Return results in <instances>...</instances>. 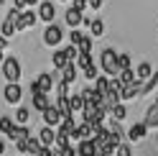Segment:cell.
Instances as JSON below:
<instances>
[{
    "mask_svg": "<svg viewBox=\"0 0 158 156\" xmlns=\"http://www.w3.org/2000/svg\"><path fill=\"white\" fill-rule=\"evenodd\" d=\"M97 67H100L105 74L117 77V74H120V67H117V51H115V49H102L100 59H97Z\"/></svg>",
    "mask_w": 158,
    "mask_h": 156,
    "instance_id": "obj_1",
    "label": "cell"
},
{
    "mask_svg": "<svg viewBox=\"0 0 158 156\" xmlns=\"http://www.w3.org/2000/svg\"><path fill=\"white\" fill-rule=\"evenodd\" d=\"M0 67H3V77L8 82H18L23 77V64L18 62V56H5Z\"/></svg>",
    "mask_w": 158,
    "mask_h": 156,
    "instance_id": "obj_2",
    "label": "cell"
},
{
    "mask_svg": "<svg viewBox=\"0 0 158 156\" xmlns=\"http://www.w3.org/2000/svg\"><path fill=\"white\" fill-rule=\"evenodd\" d=\"M64 41V26H59V23H48L44 28V44L46 46H59Z\"/></svg>",
    "mask_w": 158,
    "mask_h": 156,
    "instance_id": "obj_3",
    "label": "cell"
},
{
    "mask_svg": "<svg viewBox=\"0 0 158 156\" xmlns=\"http://www.w3.org/2000/svg\"><path fill=\"white\" fill-rule=\"evenodd\" d=\"M21 97H23V87L18 84V82H8L5 84V90H3V100L5 102L18 105V102H21Z\"/></svg>",
    "mask_w": 158,
    "mask_h": 156,
    "instance_id": "obj_4",
    "label": "cell"
},
{
    "mask_svg": "<svg viewBox=\"0 0 158 156\" xmlns=\"http://www.w3.org/2000/svg\"><path fill=\"white\" fill-rule=\"evenodd\" d=\"M36 15H38V21L51 23L54 18H56V8H54V3H51V0H41V3H38V11H36Z\"/></svg>",
    "mask_w": 158,
    "mask_h": 156,
    "instance_id": "obj_5",
    "label": "cell"
},
{
    "mask_svg": "<svg viewBox=\"0 0 158 156\" xmlns=\"http://www.w3.org/2000/svg\"><path fill=\"white\" fill-rule=\"evenodd\" d=\"M44 115V125H48V128H59V125H61V113L56 110V105H48V108L41 113Z\"/></svg>",
    "mask_w": 158,
    "mask_h": 156,
    "instance_id": "obj_6",
    "label": "cell"
},
{
    "mask_svg": "<svg viewBox=\"0 0 158 156\" xmlns=\"http://www.w3.org/2000/svg\"><path fill=\"white\" fill-rule=\"evenodd\" d=\"M135 97H140V82H130V84H123L120 87V102L135 100Z\"/></svg>",
    "mask_w": 158,
    "mask_h": 156,
    "instance_id": "obj_7",
    "label": "cell"
},
{
    "mask_svg": "<svg viewBox=\"0 0 158 156\" xmlns=\"http://www.w3.org/2000/svg\"><path fill=\"white\" fill-rule=\"evenodd\" d=\"M82 18H84V11H77V8H69V11L64 13V23L69 28H79L82 26Z\"/></svg>",
    "mask_w": 158,
    "mask_h": 156,
    "instance_id": "obj_8",
    "label": "cell"
},
{
    "mask_svg": "<svg viewBox=\"0 0 158 156\" xmlns=\"http://www.w3.org/2000/svg\"><path fill=\"white\" fill-rule=\"evenodd\" d=\"M145 133H148V128H145V123L140 120V123L130 125V131H127L125 138H127V141H133V143H138V141H143V138H145Z\"/></svg>",
    "mask_w": 158,
    "mask_h": 156,
    "instance_id": "obj_9",
    "label": "cell"
},
{
    "mask_svg": "<svg viewBox=\"0 0 158 156\" xmlns=\"http://www.w3.org/2000/svg\"><path fill=\"white\" fill-rule=\"evenodd\" d=\"M38 23V15L33 13V11H21V23H18V31H23V28H33Z\"/></svg>",
    "mask_w": 158,
    "mask_h": 156,
    "instance_id": "obj_10",
    "label": "cell"
},
{
    "mask_svg": "<svg viewBox=\"0 0 158 156\" xmlns=\"http://www.w3.org/2000/svg\"><path fill=\"white\" fill-rule=\"evenodd\" d=\"M133 72H135V82H140V84H143V82L148 80V77L153 74V67H151V62H140V64H138Z\"/></svg>",
    "mask_w": 158,
    "mask_h": 156,
    "instance_id": "obj_11",
    "label": "cell"
},
{
    "mask_svg": "<svg viewBox=\"0 0 158 156\" xmlns=\"http://www.w3.org/2000/svg\"><path fill=\"white\" fill-rule=\"evenodd\" d=\"M143 123H145V128H158V102H153L151 108L145 110Z\"/></svg>",
    "mask_w": 158,
    "mask_h": 156,
    "instance_id": "obj_12",
    "label": "cell"
},
{
    "mask_svg": "<svg viewBox=\"0 0 158 156\" xmlns=\"http://www.w3.org/2000/svg\"><path fill=\"white\" fill-rule=\"evenodd\" d=\"M74 151H77V156H97V149H94V141H92V138L79 141Z\"/></svg>",
    "mask_w": 158,
    "mask_h": 156,
    "instance_id": "obj_13",
    "label": "cell"
},
{
    "mask_svg": "<svg viewBox=\"0 0 158 156\" xmlns=\"http://www.w3.org/2000/svg\"><path fill=\"white\" fill-rule=\"evenodd\" d=\"M38 141H41V146L51 149V143L56 141V131H54V128H48V125H44V128L38 131Z\"/></svg>",
    "mask_w": 158,
    "mask_h": 156,
    "instance_id": "obj_14",
    "label": "cell"
},
{
    "mask_svg": "<svg viewBox=\"0 0 158 156\" xmlns=\"http://www.w3.org/2000/svg\"><path fill=\"white\" fill-rule=\"evenodd\" d=\"M36 82H38V87H41V92H46L48 95V90H51V87H54V74H48V72H41V74H38L36 77Z\"/></svg>",
    "mask_w": 158,
    "mask_h": 156,
    "instance_id": "obj_15",
    "label": "cell"
},
{
    "mask_svg": "<svg viewBox=\"0 0 158 156\" xmlns=\"http://www.w3.org/2000/svg\"><path fill=\"white\" fill-rule=\"evenodd\" d=\"M28 136H31V131H28V125H13V131L8 133V138H13V141L18 143V141H26Z\"/></svg>",
    "mask_w": 158,
    "mask_h": 156,
    "instance_id": "obj_16",
    "label": "cell"
},
{
    "mask_svg": "<svg viewBox=\"0 0 158 156\" xmlns=\"http://www.w3.org/2000/svg\"><path fill=\"white\" fill-rule=\"evenodd\" d=\"M13 120H15V125H28V120H31V110H28L26 105H18Z\"/></svg>",
    "mask_w": 158,
    "mask_h": 156,
    "instance_id": "obj_17",
    "label": "cell"
},
{
    "mask_svg": "<svg viewBox=\"0 0 158 156\" xmlns=\"http://www.w3.org/2000/svg\"><path fill=\"white\" fill-rule=\"evenodd\" d=\"M41 149H44V146H41V141H38V136H36V138H33V136L26 138V156H38Z\"/></svg>",
    "mask_w": 158,
    "mask_h": 156,
    "instance_id": "obj_18",
    "label": "cell"
},
{
    "mask_svg": "<svg viewBox=\"0 0 158 156\" xmlns=\"http://www.w3.org/2000/svg\"><path fill=\"white\" fill-rule=\"evenodd\" d=\"M59 74H61V82H66V84H72L74 80H77V64H72L69 62L64 69H59Z\"/></svg>",
    "mask_w": 158,
    "mask_h": 156,
    "instance_id": "obj_19",
    "label": "cell"
},
{
    "mask_svg": "<svg viewBox=\"0 0 158 156\" xmlns=\"http://www.w3.org/2000/svg\"><path fill=\"white\" fill-rule=\"evenodd\" d=\"M69 108H72V115H77V113L84 110V97H82V92L69 95Z\"/></svg>",
    "mask_w": 158,
    "mask_h": 156,
    "instance_id": "obj_20",
    "label": "cell"
},
{
    "mask_svg": "<svg viewBox=\"0 0 158 156\" xmlns=\"http://www.w3.org/2000/svg\"><path fill=\"white\" fill-rule=\"evenodd\" d=\"M110 118L117 120V123H123V120L127 118V108H125V102H117V105H115V108L110 110Z\"/></svg>",
    "mask_w": 158,
    "mask_h": 156,
    "instance_id": "obj_21",
    "label": "cell"
},
{
    "mask_svg": "<svg viewBox=\"0 0 158 156\" xmlns=\"http://www.w3.org/2000/svg\"><path fill=\"white\" fill-rule=\"evenodd\" d=\"M156 84H158V72H153V74L140 84V95H151V92L156 90Z\"/></svg>",
    "mask_w": 158,
    "mask_h": 156,
    "instance_id": "obj_22",
    "label": "cell"
},
{
    "mask_svg": "<svg viewBox=\"0 0 158 156\" xmlns=\"http://www.w3.org/2000/svg\"><path fill=\"white\" fill-rule=\"evenodd\" d=\"M89 33H92V38L105 36V21H102V18H92V23H89Z\"/></svg>",
    "mask_w": 158,
    "mask_h": 156,
    "instance_id": "obj_23",
    "label": "cell"
},
{
    "mask_svg": "<svg viewBox=\"0 0 158 156\" xmlns=\"http://www.w3.org/2000/svg\"><path fill=\"white\" fill-rule=\"evenodd\" d=\"M56 110L61 118H72V108H69V97H56Z\"/></svg>",
    "mask_w": 158,
    "mask_h": 156,
    "instance_id": "obj_24",
    "label": "cell"
},
{
    "mask_svg": "<svg viewBox=\"0 0 158 156\" xmlns=\"http://www.w3.org/2000/svg\"><path fill=\"white\" fill-rule=\"evenodd\" d=\"M51 62H54V69H64V67L69 64L66 56H64V49H56V51L51 54Z\"/></svg>",
    "mask_w": 158,
    "mask_h": 156,
    "instance_id": "obj_25",
    "label": "cell"
},
{
    "mask_svg": "<svg viewBox=\"0 0 158 156\" xmlns=\"http://www.w3.org/2000/svg\"><path fill=\"white\" fill-rule=\"evenodd\" d=\"M82 97H84V102H92V105H100V102H102V97L97 95L94 87H87V90H82Z\"/></svg>",
    "mask_w": 158,
    "mask_h": 156,
    "instance_id": "obj_26",
    "label": "cell"
},
{
    "mask_svg": "<svg viewBox=\"0 0 158 156\" xmlns=\"http://www.w3.org/2000/svg\"><path fill=\"white\" fill-rule=\"evenodd\" d=\"M94 90H97V95L102 97L107 90H110V77H105V74H102V77H97V80H94Z\"/></svg>",
    "mask_w": 158,
    "mask_h": 156,
    "instance_id": "obj_27",
    "label": "cell"
},
{
    "mask_svg": "<svg viewBox=\"0 0 158 156\" xmlns=\"http://www.w3.org/2000/svg\"><path fill=\"white\" fill-rule=\"evenodd\" d=\"M115 80L120 82V87H123V84H130V82H135V72H133V69H120V74H117Z\"/></svg>",
    "mask_w": 158,
    "mask_h": 156,
    "instance_id": "obj_28",
    "label": "cell"
},
{
    "mask_svg": "<svg viewBox=\"0 0 158 156\" xmlns=\"http://www.w3.org/2000/svg\"><path fill=\"white\" fill-rule=\"evenodd\" d=\"M48 105H51V102H48V95H36V97H33V108H36L38 113H44Z\"/></svg>",
    "mask_w": 158,
    "mask_h": 156,
    "instance_id": "obj_29",
    "label": "cell"
},
{
    "mask_svg": "<svg viewBox=\"0 0 158 156\" xmlns=\"http://www.w3.org/2000/svg\"><path fill=\"white\" fill-rule=\"evenodd\" d=\"M59 128H61L64 133H69V138H72V133L77 131V120H74V115H72V118H64V120H61V125H59Z\"/></svg>",
    "mask_w": 158,
    "mask_h": 156,
    "instance_id": "obj_30",
    "label": "cell"
},
{
    "mask_svg": "<svg viewBox=\"0 0 158 156\" xmlns=\"http://www.w3.org/2000/svg\"><path fill=\"white\" fill-rule=\"evenodd\" d=\"M82 72H84V80H97V77H100V67L92 62V64H87Z\"/></svg>",
    "mask_w": 158,
    "mask_h": 156,
    "instance_id": "obj_31",
    "label": "cell"
},
{
    "mask_svg": "<svg viewBox=\"0 0 158 156\" xmlns=\"http://www.w3.org/2000/svg\"><path fill=\"white\" fill-rule=\"evenodd\" d=\"M92 62H94V56H92V54H82V51H79V56H77V62H74V64H77V69H84V67H87V64H92Z\"/></svg>",
    "mask_w": 158,
    "mask_h": 156,
    "instance_id": "obj_32",
    "label": "cell"
},
{
    "mask_svg": "<svg viewBox=\"0 0 158 156\" xmlns=\"http://www.w3.org/2000/svg\"><path fill=\"white\" fill-rule=\"evenodd\" d=\"M82 41H84V33L79 31V28H72V31H69V44H72V46H79Z\"/></svg>",
    "mask_w": 158,
    "mask_h": 156,
    "instance_id": "obj_33",
    "label": "cell"
},
{
    "mask_svg": "<svg viewBox=\"0 0 158 156\" xmlns=\"http://www.w3.org/2000/svg\"><path fill=\"white\" fill-rule=\"evenodd\" d=\"M13 118H8V115H3V118H0V133H3V136H8V133H10L13 131Z\"/></svg>",
    "mask_w": 158,
    "mask_h": 156,
    "instance_id": "obj_34",
    "label": "cell"
},
{
    "mask_svg": "<svg viewBox=\"0 0 158 156\" xmlns=\"http://www.w3.org/2000/svg\"><path fill=\"white\" fill-rule=\"evenodd\" d=\"M64 56H66V62H77V56H79V49L77 46H72V44H69V46H64Z\"/></svg>",
    "mask_w": 158,
    "mask_h": 156,
    "instance_id": "obj_35",
    "label": "cell"
},
{
    "mask_svg": "<svg viewBox=\"0 0 158 156\" xmlns=\"http://www.w3.org/2000/svg\"><path fill=\"white\" fill-rule=\"evenodd\" d=\"M77 49H79L82 54H92V36H84V41L79 44Z\"/></svg>",
    "mask_w": 158,
    "mask_h": 156,
    "instance_id": "obj_36",
    "label": "cell"
},
{
    "mask_svg": "<svg viewBox=\"0 0 158 156\" xmlns=\"http://www.w3.org/2000/svg\"><path fill=\"white\" fill-rule=\"evenodd\" d=\"M13 3H15L18 11H26V8H31V5H38L41 0H13Z\"/></svg>",
    "mask_w": 158,
    "mask_h": 156,
    "instance_id": "obj_37",
    "label": "cell"
},
{
    "mask_svg": "<svg viewBox=\"0 0 158 156\" xmlns=\"http://www.w3.org/2000/svg\"><path fill=\"white\" fill-rule=\"evenodd\" d=\"M115 156H133V149H130V143H120L115 149Z\"/></svg>",
    "mask_w": 158,
    "mask_h": 156,
    "instance_id": "obj_38",
    "label": "cell"
},
{
    "mask_svg": "<svg viewBox=\"0 0 158 156\" xmlns=\"http://www.w3.org/2000/svg\"><path fill=\"white\" fill-rule=\"evenodd\" d=\"M56 156H77V151H74V146H64V149H59V146H56Z\"/></svg>",
    "mask_w": 158,
    "mask_h": 156,
    "instance_id": "obj_39",
    "label": "cell"
},
{
    "mask_svg": "<svg viewBox=\"0 0 158 156\" xmlns=\"http://www.w3.org/2000/svg\"><path fill=\"white\" fill-rule=\"evenodd\" d=\"M117 67H120V69H130V56L127 54H117Z\"/></svg>",
    "mask_w": 158,
    "mask_h": 156,
    "instance_id": "obj_40",
    "label": "cell"
},
{
    "mask_svg": "<svg viewBox=\"0 0 158 156\" xmlns=\"http://www.w3.org/2000/svg\"><path fill=\"white\" fill-rule=\"evenodd\" d=\"M28 92H31V97H36V95H46V92H41V87H38V82H36V80L28 84Z\"/></svg>",
    "mask_w": 158,
    "mask_h": 156,
    "instance_id": "obj_41",
    "label": "cell"
},
{
    "mask_svg": "<svg viewBox=\"0 0 158 156\" xmlns=\"http://www.w3.org/2000/svg\"><path fill=\"white\" fill-rule=\"evenodd\" d=\"M102 3H105V0H87V5H89L92 11H100V8H102Z\"/></svg>",
    "mask_w": 158,
    "mask_h": 156,
    "instance_id": "obj_42",
    "label": "cell"
},
{
    "mask_svg": "<svg viewBox=\"0 0 158 156\" xmlns=\"http://www.w3.org/2000/svg\"><path fill=\"white\" fill-rule=\"evenodd\" d=\"M0 154H5V138H0Z\"/></svg>",
    "mask_w": 158,
    "mask_h": 156,
    "instance_id": "obj_43",
    "label": "cell"
},
{
    "mask_svg": "<svg viewBox=\"0 0 158 156\" xmlns=\"http://www.w3.org/2000/svg\"><path fill=\"white\" fill-rule=\"evenodd\" d=\"M5 46V38H3V33H0V49H3Z\"/></svg>",
    "mask_w": 158,
    "mask_h": 156,
    "instance_id": "obj_44",
    "label": "cell"
},
{
    "mask_svg": "<svg viewBox=\"0 0 158 156\" xmlns=\"http://www.w3.org/2000/svg\"><path fill=\"white\" fill-rule=\"evenodd\" d=\"M0 64H3V49H0Z\"/></svg>",
    "mask_w": 158,
    "mask_h": 156,
    "instance_id": "obj_45",
    "label": "cell"
},
{
    "mask_svg": "<svg viewBox=\"0 0 158 156\" xmlns=\"http://www.w3.org/2000/svg\"><path fill=\"white\" fill-rule=\"evenodd\" d=\"M48 156H56V151H54V149H51V154H48Z\"/></svg>",
    "mask_w": 158,
    "mask_h": 156,
    "instance_id": "obj_46",
    "label": "cell"
},
{
    "mask_svg": "<svg viewBox=\"0 0 158 156\" xmlns=\"http://www.w3.org/2000/svg\"><path fill=\"white\" fill-rule=\"evenodd\" d=\"M156 143H158V136H156Z\"/></svg>",
    "mask_w": 158,
    "mask_h": 156,
    "instance_id": "obj_47",
    "label": "cell"
},
{
    "mask_svg": "<svg viewBox=\"0 0 158 156\" xmlns=\"http://www.w3.org/2000/svg\"><path fill=\"white\" fill-rule=\"evenodd\" d=\"M156 102H158V100H156Z\"/></svg>",
    "mask_w": 158,
    "mask_h": 156,
    "instance_id": "obj_48",
    "label": "cell"
}]
</instances>
